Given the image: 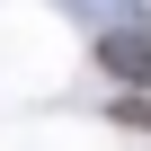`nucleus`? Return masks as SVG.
<instances>
[{
    "mask_svg": "<svg viewBox=\"0 0 151 151\" xmlns=\"http://www.w3.org/2000/svg\"><path fill=\"white\" fill-rule=\"evenodd\" d=\"M98 62L116 71V80H133V89H151V36H98Z\"/></svg>",
    "mask_w": 151,
    "mask_h": 151,
    "instance_id": "f257e3e1",
    "label": "nucleus"
}]
</instances>
